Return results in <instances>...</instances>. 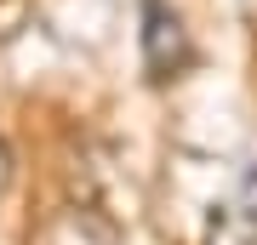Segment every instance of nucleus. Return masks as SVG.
<instances>
[{
    "label": "nucleus",
    "mask_w": 257,
    "mask_h": 245,
    "mask_svg": "<svg viewBox=\"0 0 257 245\" xmlns=\"http://www.w3.org/2000/svg\"><path fill=\"white\" fill-rule=\"evenodd\" d=\"M194 63V46H189V29L166 0H143V69L149 80H177Z\"/></svg>",
    "instance_id": "obj_1"
},
{
    "label": "nucleus",
    "mask_w": 257,
    "mask_h": 245,
    "mask_svg": "<svg viewBox=\"0 0 257 245\" xmlns=\"http://www.w3.org/2000/svg\"><path fill=\"white\" fill-rule=\"evenodd\" d=\"M35 245H120V234L97 217V211L69 205V211H57V217L40 228V239H35Z\"/></svg>",
    "instance_id": "obj_2"
},
{
    "label": "nucleus",
    "mask_w": 257,
    "mask_h": 245,
    "mask_svg": "<svg viewBox=\"0 0 257 245\" xmlns=\"http://www.w3.org/2000/svg\"><path fill=\"white\" fill-rule=\"evenodd\" d=\"M12 188V148H6V137H0V194Z\"/></svg>",
    "instance_id": "obj_3"
}]
</instances>
